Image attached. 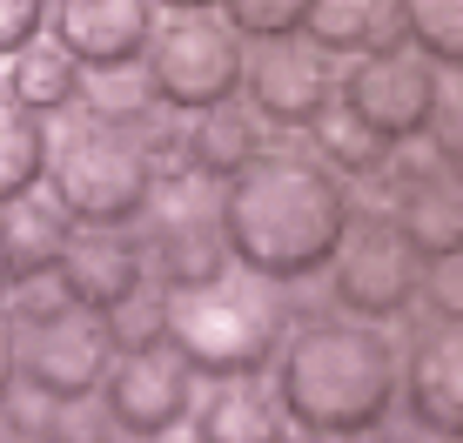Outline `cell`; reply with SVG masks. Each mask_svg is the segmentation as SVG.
<instances>
[{"label": "cell", "mask_w": 463, "mask_h": 443, "mask_svg": "<svg viewBox=\"0 0 463 443\" xmlns=\"http://www.w3.org/2000/svg\"><path fill=\"white\" fill-rule=\"evenodd\" d=\"M329 289L363 323H396V316L417 303L423 296V256L396 229V215L349 222V235L336 242V256H329Z\"/></svg>", "instance_id": "cell-9"}, {"label": "cell", "mask_w": 463, "mask_h": 443, "mask_svg": "<svg viewBox=\"0 0 463 443\" xmlns=\"http://www.w3.org/2000/svg\"><path fill=\"white\" fill-rule=\"evenodd\" d=\"M222 14H229L249 41H282V34H302V27H309L316 0H222Z\"/></svg>", "instance_id": "cell-25"}, {"label": "cell", "mask_w": 463, "mask_h": 443, "mask_svg": "<svg viewBox=\"0 0 463 443\" xmlns=\"http://www.w3.org/2000/svg\"><path fill=\"white\" fill-rule=\"evenodd\" d=\"M155 148L141 141V128L128 121H101L81 115L74 128L47 135V188L74 222H101V229H121L148 209L155 195Z\"/></svg>", "instance_id": "cell-4"}, {"label": "cell", "mask_w": 463, "mask_h": 443, "mask_svg": "<svg viewBox=\"0 0 463 443\" xmlns=\"http://www.w3.org/2000/svg\"><path fill=\"white\" fill-rule=\"evenodd\" d=\"M289 410H282V397L269 383H255V376H222L215 397L195 410V437L209 443H276L289 437Z\"/></svg>", "instance_id": "cell-16"}, {"label": "cell", "mask_w": 463, "mask_h": 443, "mask_svg": "<svg viewBox=\"0 0 463 443\" xmlns=\"http://www.w3.org/2000/svg\"><path fill=\"white\" fill-rule=\"evenodd\" d=\"M68 235H74V215L61 209L54 195H34V188H27V195L0 202V256H7V276L14 282L54 276Z\"/></svg>", "instance_id": "cell-15"}, {"label": "cell", "mask_w": 463, "mask_h": 443, "mask_svg": "<svg viewBox=\"0 0 463 443\" xmlns=\"http://www.w3.org/2000/svg\"><path fill=\"white\" fill-rule=\"evenodd\" d=\"M162 7H215V0H162Z\"/></svg>", "instance_id": "cell-31"}, {"label": "cell", "mask_w": 463, "mask_h": 443, "mask_svg": "<svg viewBox=\"0 0 463 443\" xmlns=\"http://www.w3.org/2000/svg\"><path fill=\"white\" fill-rule=\"evenodd\" d=\"M276 397L309 437H370L396 403V350L363 316L302 323L276 350Z\"/></svg>", "instance_id": "cell-2"}, {"label": "cell", "mask_w": 463, "mask_h": 443, "mask_svg": "<svg viewBox=\"0 0 463 443\" xmlns=\"http://www.w3.org/2000/svg\"><path fill=\"white\" fill-rule=\"evenodd\" d=\"M14 376H21V356H14V323H7V316H0V403H7Z\"/></svg>", "instance_id": "cell-29"}, {"label": "cell", "mask_w": 463, "mask_h": 443, "mask_svg": "<svg viewBox=\"0 0 463 443\" xmlns=\"http://www.w3.org/2000/svg\"><path fill=\"white\" fill-rule=\"evenodd\" d=\"M302 34L323 54H363V47L410 41V27H403V0H316Z\"/></svg>", "instance_id": "cell-18"}, {"label": "cell", "mask_w": 463, "mask_h": 443, "mask_svg": "<svg viewBox=\"0 0 463 443\" xmlns=\"http://www.w3.org/2000/svg\"><path fill=\"white\" fill-rule=\"evenodd\" d=\"M155 34V0H54V41L81 68L141 61Z\"/></svg>", "instance_id": "cell-13"}, {"label": "cell", "mask_w": 463, "mask_h": 443, "mask_svg": "<svg viewBox=\"0 0 463 443\" xmlns=\"http://www.w3.org/2000/svg\"><path fill=\"white\" fill-rule=\"evenodd\" d=\"M417 303H430L443 323H463V249H457V256H430L423 262V296H417Z\"/></svg>", "instance_id": "cell-26"}, {"label": "cell", "mask_w": 463, "mask_h": 443, "mask_svg": "<svg viewBox=\"0 0 463 443\" xmlns=\"http://www.w3.org/2000/svg\"><path fill=\"white\" fill-rule=\"evenodd\" d=\"M457 182H463V168H457Z\"/></svg>", "instance_id": "cell-32"}, {"label": "cell", "mask_w": 463, "mask_h": 443, "mask_svg": "<svg viewBox=\"0 0 463 443\" xmlns=\"http://www.w3.org/2000/svg\"><path fill=\"white\" fill-rule=\"evenodd\" d=\"M115 350L121 343L108 329V316L81 303H54L47 316L14 329V356H21L27 390H41L54 403H88L115 370Z\"/></svg>", "instance_id": "cell-7"}, {"label": "cell", "mask_w": 463, "mask_h": 443, "mask_svg": "<svg viewBox=\"0 0 463 443\" xmlns=\"http://www.w3.org/2000/svg\"><path fill=\"white\" fill-rule=\"evenodd\" d=\"M14 68H7V88L21 94L34 115H54V108H74L81 101V61L68 54L61 41H27V47H14Z\"/></svg>", "instance_id": "cell-20"}, {"label": "cell", "mask_w": 463, "mask_h": 443, "mask_svg": "<svg viewBox=\"0 0 463 443\" xmlns=\"http://www.w3.org/2000/svg\"><path fill=\"white\" fill-rule=\"evenodd\" d=\"M148 229H141V256H148L155 282L162 289H182V282H209L235 262L229 249V229H222V202L209 175H155V195H148Z\"/></svg>", "instance_id": "cell-6"}, {"label": "cell", "mask_w": 463, "mask_h": 443, "mask_svg": "<svg viewBox=\"0 0 463 443\" xmlns=\"http://www.w3.org/2000/svg\"><path fill=\"white\" fill-rule=\"evenodd\" d=\"M396 229L417 242V256H457L463 249V182L457 168H430V175L396 188Z\"/></svg>", "instance_id": "cell-17"}, {"label": "cell", "mask_w": 463, "mask_h": 443, "mask_svg": "<svg viewBox=\"0 0 463 443\" xmlns=\"http://www.w3.org/2000/svg\"><path fill=\"white\" fill-rule=\"evenodd\" d=\"M108 417L128 437H168L195 417V363L175 350L168 336L128 343L108 370Z\"/></svg>", "instance_id": "cell-10"}, {"label": "cell", "mask_w": 463, "mask_h": 443, "mask_svg": "<svg viewBox=\"0 0 463 443\" xmlns=\"http://www.w3.org/2000/svg\"><path fill=\"white\" fill-rule=\"evenodd\" d=\"M343 108L356 121H370V128L390 141V148H403V141H423L430 121H437L443 108V74L437 61L423 54V47H363L356 61H349V74L336 81Z\"/></svg>", "instance_id": "cell-8"}, {"label": "cell", "mask_w": 463, "mask_h": 443, "mask_svg": "<svg viewBox=\"0 0 463 443\" xmlns=\"http://www.w3.org/2000/svg\"><path fill=\"white\" fill-rule=\"evenodd\" d=\"M430 148H437L443 168H463V101L457 108L450 101L437 108V121H430Z\"/></svg>", "instance_id": "cell-28"}, {"label": "cell", "mask_w": 463, "mask_h": 443, "mask_svg": "<svg viewBox=\"0 0 463 443\" xmlns=\"http://www.w3.org/2000/svg\"><path fill=\"white\" fill-rule=\"evenodd\" d=\"M410 47H423L437 68L463 74V0H403Z\"/></svg>", "instance_id": "cell-24"}, {"label": "cell", "mask_w": 463, "mask_h": 443, "mask_svg": "<svg viewBox=\"0 0 463 443\" xmlns=\"http://www.w3.org/2000/svg\"><path fill=\"white\" fill-rule=\"evenodd\" d=\"M162 336L195 363V376H255L289 336V309H282L276 282L242 269V276H209V282H182L162 296Z\"/></svg>", "instance_id": "cell-3"}, {"label": "cell", "mask_w": 463, "mask_h": 443, "mask_svg": "<svg viewBox=\"0 0 463 443\" xmlns=\"http://www.w3.org/2000/svg\"><path fill=\"white\" fill-rule=\"evenodd\" d=\"M410 417L437 437H463V323H437L410 356Z\"/></svg>", "instance_id": "cell-14"}, {"label": "cell", "mask_w": 463, "mask_h": 443, "mask_svg": "<svg viewBox=\"0 0 463 443\" xmlns=\"http://www.w3.org/2000/svg\"><path fill=\"white\" fill-rule=\"evenodd\" d=\"M47 175V128L14 88H0V202L41 188Z\"/></svg>", "instance_id": "cell-21"}, {"label": "cell", "mask_w": 463, "mask_h": 443, "mask_svg": "<svg viewBox=\"0 0 463 443\" xmlns=\"http://www.w3.org/2000/svg\"><path fill=\"white\" fill-rule=\"evenodd\" d=\"M47 27V0H0V61Z\"/></svg>", "instance_id": "cell-27"}, {"label": "cell", "mask_w": 463, "mask_h": 443, "mask_svg": "<svg viewBox=\"0 0 463 443\" xmlns=\"http://www.w3.org/2000/svg\"><path fill=\"white\" fill-rule=\"evenodd\" d=\"M54 276H61V296H68V303L115 316L128 296H141V282H148V256H141V242H135V235H121V229L74 222V235H68V249H61Z\"/></svg>", "instance_id": "cell-12"}, {"label": "cell", "mask_w": 463, "mask_h": 443, "mask_svg": "<svg viewBox=\"0 0 463 443\" xmlns=\"http://www.w3.org/2000/svg\"><path fill=\"white\" fill-rule=\"evenodd\" d=\"M249 101L262 121L276 128H309L329 101H336V74H329V54L316 47L309 34H282V41H262L249 54V74H242Z\"/></svg>", "instance_id": "cell-11"}, {"label": "cell", "mask_w": 463, "mask_h": 443, "mask_svg": "<svg viewBox=\"0 0 463 443\" xmlns=\"http://www.w3.org/2000/svg\"><path fill=\"white\" fill-rule=\"evenodd\" d=\"M81 101H88V115L128 121V128H141V121H148V108H162V101H155V88H148V68L135 74V61L81 74Z\"/></svg>", "instance_id": "cell-23"}, {"label": "cell", "mask_w": 463, "mask_h": 443, "mask_svg": "<svg viewBox=\"0 0 463 443\" xmlns=\"http://www.w3.org/2000/svg\"><path fill=\"white\" fill-rule=\"evenodd\" d=\"M309 128H316V148H323V162L336 168V175H383V168H390V141H383L370 121H356L343 101H329Z\"/></svg>", "instance_id": "cell-22"}, {"label": "cell", "mask_w": 463, "mask_h": 443, "mask_svg": "<svg viewBox=\"0 0 463 443\" xmlns=\"http://www.w3.org/2000/svg\"><path fill=\"white\" fill-rule=\"evenodd\" d=\"M182 155H188L195 175L229 182V175H242L255 155H262V135H255V121L242 115V108L215 101V108H195V121H188V135H182Z\"/></svg>", "instance_id": "cell-19"}, {"label": "cell", "mask_w": 463, "mask_h": 443, "mask_svg": "<svg viewBox=\"0 0 463 443\" xmlns=\"http://www.w3.org/2000/svg\"><path fill=\"white\" fill-rule=\"evenodd\" d=\"M349 222L356 215L343 175L309 155H255L242 175L222 182V229L235 262L269 282H302L329 269Z\"/></svg>", "instance_id": "cell-1"}, {"label": "cell", "mask_w": 463, "mask_h": 443, "mask_svg": "<svg viewBox=\"0 0 463 443\" xmlns=\"http://www.w3.org/2000/svg\"><path fill=\"white\" fill-rule=\"evenodd\" d=\"M7 289H14V276H7V256H0V303H7Z\"/></svg>", "instance_id": "cell-30"}, {"label": "cell", "mask_w": 463, "mask_h": 443, "mask_svg": "<svg viewBox=\"0 0 463 443\" xmlns=\"http://www.w3.org/2000/svg\"><path fill=\"white\" fill-rule=\"evenodd\" d=\"M249 54H242V27L215 7H175L162 27L148 34V88L162 108H215L242 88Z\"/></svg>", "instance_id": "cell-5"}]
</instances>
